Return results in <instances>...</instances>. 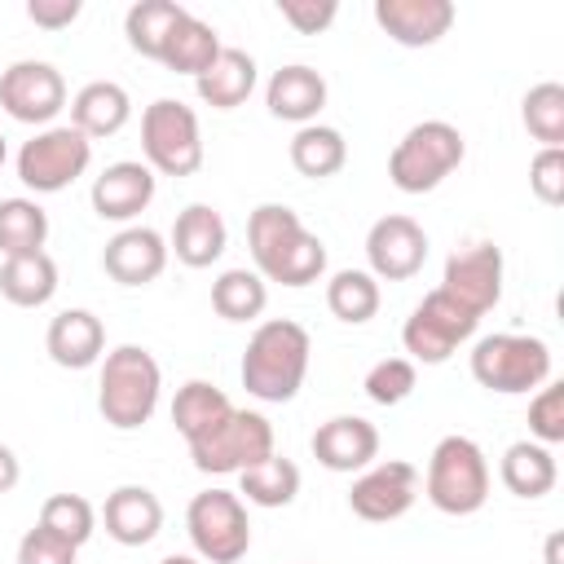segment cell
Segmentation results:
<instances>
[{"mask_svg": "<svg viewBox=\"0 0 564 564\" xmlns=\"http://www.w3.org/2000/svg\"><path fill=\"white\" fill-rule=\"evenodd\" d=\"M247 247L264 282L308 286L326 273V242L308 234L300 212H291L286 203H260L247 216Z\"/></svg>", "mask_w": 564, "mask_h": 564, "instance_id": "obj_1", "label": "cell"}, {"mask_svg": "<svg viewBox=\"0 0 564 564\" xmlns=\"http://www.w3.org/2000/svg\"><path fill=\"white\" fill-rule=\"evenodd\" d=\"M308 352H313V339L300 322L291 317H269L256 326V335L247 339V352H242V388L256 397V401H291L300 388H304V375H308Z\"/></svg>", "mask_w": 564, "mask_h": 564, "instance_id": "obj_2", "label": "cell"}, {"mask_svg": "<svg viewBox=\"0 0 564 564\" xmlns=\"http://www.w3.org/2000/svg\"><path fill=\"white\" fill-rule=\"evenodd\" d=\"M159 388H163V370H159L154 352H145L141 344H119L101 361L97 410L110 427L137 432L141 423H150V414L159 405Z\"/></svg>", "mask_w": 564, "mask_h": 564, "instance_id": "obj_3", "label": "cell"}, {"mask_svg": "<svg viewBox=\"0 0 564 564\" xmlns=\"http://www.w3.org/2000/svg\"><path fill=\"white\" fill-rule=\"evenodd\" d=\"M423 494L436 511L445 516H471L485 507L489 498V463L485 449L471 436H441L432 458H427V476H423Z\"/></svg>", "mask_w": 564, "mask_h": 564, "instance_id": "obj_4", "label": "cell"}, {"mask_svg": "<svg viewBox=\"0 0 564 564\" xmlns=\"http://www.w3.org/2000/svg\"><path fill=\"white\" fill-rule=\"evenodd\" d=\"M467 154V141L454 123L445 119H423L414 123L388 154V176L401 194H427L436 189Z\"/></svg>", "mask_w": 564, "mask_h": 564, "instance_id": "obj_5", "label": "cell"}, {"mask_svg": "<svg viewBox=\"0 0 564 564\" xmlns=\"http://www.w3.org/2000/svg\"><path fill=\"white\" fill-rule=\"evenodd\" d=\"M141 150H145V167L150 172H159V176H194L203 167L198 115L176 97L150 101L145 115H141Z\"/></svg>", "mask_w": 564, "mask_h": 564, "instance_id": "obj_6", "label": "cell"}, {"mask_svg": "<svg viewBox=\"0 0 564 564\" xmlns=\"http://www.w3.org/2000/svg\"><path fill=\"white\" fill-rule=\"evenodd\" d=\"M471 379L489 392H529L551 379V348L538 335H485L471 348Z\"/></svg>", "mask_w": 564, "mask_h": 564, "instance_id": "obj_7", "label": "cell"}, {"mask_svg": "<svg viewBox=\"0 0 564 564\" xmlns=\"http://www.w3.org/2000/svg\"><path fill=\"white\" fill-rule=\"evenodd\" d=\"M273 454V423L256 410H229L212 432L189 441V458L207 476H238Z\"/></svg>", "mask_w": 564, "mask_h": 564, "instance_id": "obj_8", "label": "cell"}, {"mask_svg": "<svg viewBox=\"0 0 564 564\" xmlns=\"http://www.w3.org/2000/svg\"><path fill=\"white\" fill-rule=\"evenodd\" d=\"M185 533L207 564H238L251 546L247 502L229 489H203L185 507Z\"/></svg>", "mask_w": 564, "mask_h": 564, "instance_id": "obj_9", "label": "cell"}, {"mask_svg": "<svg viewBox=\"0 0 564 564\" xmlns=\"http://www.w3.org/2000/svg\"><path fill=\"white\" fill-rule=\"evenodd\" d=\"M88 163H93V141L70 123H53V128H40L31 141H22L18 181L35 194H57L70 181H79Z\"/></svg>", "mask_w": 564, "mask_h": 564, "instance_id": "obj_10", "label": "cell"}, {"mask_svg": "<svg viewBox=\"0 0 564 564\" xmlns=\"http://www.w3.org/2000/svg\"><path fill=\"white\" fill-rule=\"evenodd\" d=\"M476 326H480V317L436 286V291H427V295L414 304V313L405 317L401 344H405L410 361L441 366V361H449V352H454L463 339L476 335Z\"/></svg>", "mask_w": 564, "mask_h": 564, "instance_id": "obj_11", "label": "cell"}, {"mask_svg": "<svg viewBox=\"0 0 564 564\" xmlns=\"http://www.w3.org/2000/svg\"><path fill=\"white\" fill-rule=\"evenodd\" d=\"M66 106V79L53 62H35V57H22L13 66L0 70V110L18 123H48L62 115Z\"/></svg>", "mask_w": 564, "mask_h": 564, "instance_id": "obj_12", "label": "cell"}, {"mask_svg": "<svg viewBox=\"0 0 564 564\" xmlns=\"http://www.w3.org/2000/svg\"><path fill=\"white\" fill-rule=\"evenodd\" d=\"M419 498V467L414 463H401V458H388V463H370L352 489H348V507L352 516L370 520V524H388V520H401Z\"/></svg>", "mask_w": 564, "mask_h": 564, "instance_id": "obj_13", "label": "cell"}, {"mask_svg": "<svg viewBox=\"0 0 564 564\" xmlns=\"http://www.w3.org/2000/svg\"><path fill=\"white\" fill-rule=\"evenodd\" d=\"M366 260H370V278H383V282H405L423 269L427 260V234L414 216H379L366 234Z\"/></svg>", "mask_w": 564, "mask_h": 564, "instance_id": "obj_14", "label": "cell"}, {"mask_svg": "<svg viewBox=\"0 0 564 564\" xmlns=\"http://www.w3.org/2000/svg\"><path fill=\"white\" fill-rule=\"evenodd\" d=\"M441 291L454 295L463 308L485 317L502 300V247L494 242H467L445 260Z\"/></svg>", "mask_w": 564, "mask_h": 564, "instance_id": "obj_15", "label": "cell"}, {"mask_svg": "<svg viewBox=\"0 0 564 564\" xmlns=\"http://www.w3.org/2000/svg\"><path fill=\"white\" fill-rule=\"evenodd\" d=\"M375 22L401 48H427L454 26L449 0H375Z\"/></svg>", "mask_w": 564, "mask_h": 564, "instance_id": "obj_16", "label": "cell"}, {"mask_svg": "<svg viewBox=\"0 0 564 564\" xmlns=\"http://www.w3.org/2000/svg\"><path fill=\"white\" fill-rule=\"evenodd\" d=\"M101 269L119 282V286H145L167 269V242L159 229L150 225H128L119 229L106 251H101Z\"/></svg>", "mask_w": 564, "mask_h": 564, "instance_id": "obj_17", "label": "cell"}, {"mask_svg": "<svg viewBox=\"0 0 564 564\" xmlns=\"http://www.w3.org/2000/svg\"><path fill=\"white\" fill-rule=\"evenodd\" d=\"M379 454V427L361 414H335L313 432V458L326 471H366Z\"/></svg>", "mask_w": 564, "mask_h": 564, "instance_id": "obj_18", "label": "cell"}, {"mask_svg": "<svg viewBox=\"0 0 564 564\" xmlns=\"http://www.w3.org/2000/svg\"><path fill=\"white\" fill-rule=\"evenodd\" d=\"M88 198L101 220H132L154 203V172L137 159H119L93 181Z\"/></svg>", "mask_w": 564, "mask_h": 564, "instance_id": "obj_19", "label": "cell"}, {"mask_svg": "<svg viewBox=\"0 0 564 564\" xmlns=\"http://www.w3.org/2000/svg\"><path fill=\"white\" fill-rule=\"evenodd\" d=\"M101 520H106V533L119 546H145L163 529V502L145 485H119V489L106 494Z\"/></svg>", "mask_w": 564, "mask_h": 564, "instance_id": "obj_20", "label": "cell"}, {"mask_svg": "<svg viewBox=\"0 0 564 564\" xmlns=\"http://www.w3.org/2000/svg\"><path fill=\"white\" fill-rule=\"evenodd\" d=\"M44 348L62 370H88L106 352V326L88 308H62L44 330Z\"/></svg>", "mask_w": 564, "mask_h": 564, "instance_id": "obj_21", "label": "cell"}, {"mask_svg": "<svg viewBox=\"0 0 564 564\" xmlns=\"http://www.w3.org/2000/svg\"><path fill=\"white\" fill-rule=\"evenodd\" d=\"M225 247H229V229H225V216H220L212 203H189V207L176 216L167 251H176L181 264L207 269V264H216V260L225 256Z\"/></svg>", "mask_w": 564, "mask_h": 564, "instance_id": "obj_22", "label": "cell"}, {"mask_svg": "<svg viewBox=\"0 0 564 564\" xmlns=\"http://www.w3.org/2000/svg\"><path fill=\"white\" fill-rule=\"evenodd\" d=\"M264 106L273 119H286V123H313L317 110L326 106V79L313 70V66H282L273 70L269 88H264Z\"/></svg>", "mask_w": 564, "mask_h": 564, "instance_id": "obj_23", "label": "cell"}, {"mask_svg": "<svg viewBox=\"0 0 564 564\" xmlns=\"http://www.w3.org/2000/svg\"><path fill=\"white\" fill-rule=\"evenodd\" d=\"M128 119H132V97L115 79H93L70 97V128H79L88 141L115 137Z\"/></svg>", "mask_w": 564, "mask_h": 564, "instance_id": "obj_24", "label": "cell"}, {"mask_svg": "<svg viewBox=\"0 0 564 564\" xmlns=\"http://www.w3.org/2000/svg\"><path fill=\"white\" fill-rule=\"evenodd\" d=\"M194 88H198V97L212 106V110H234V106H242L247 97H251V88H256V57L247 53V48H220L216 53V62L194 79Z\"/></svg>", "mask_w": 564, "mask_h": 564, "instance_id": "obj_25", "label": "cell"}, {"mask_svg": "<svg viewBox=\"0 0 564 564\" xmlns=\"http://www.w3.org/2000/svg\"><path fill=\"white\" fill-rule=\"evenodd\" d=\"M57 291V264L48 251H26V256H9L0 264V295L18 308H40L48 304Z\"/></svg>", "mask_w": 564, "mask_h": 564, "instance_id": "obj_26", "label": "cell"}, {"mask_svg": "<svg viewBox=\"0 0 564 564\" xmlns=\"http://www.w3.org/2000/svg\"><path fill=\"white\" fill-rule=\"evenodd\" d=\"M498 476H502V485H507L516 498H542V494L555 489L560 467H555V454H551L546 445H538V441H516V445H507V454H502V463H498Z\"/></svg>", "mask_w": 564, "mask_h": 564, "instance_id": "obj_27", "label": "cell"}, {"mask_svg": "<svg viewBox=\"0 0 564 564\" xmlns=\"http://www.w3.org/2000/svg\"><path fill=\"white\" fill-rule=\"evenodd\" d=\"M220 48H225V44H220L216 26L203 22V18H194V13H185V18L172 26V35H167L159 62H163L167 70H176V75H194V79H198V75L216 62Z\"/></svg>", "mask_w": 564, "mask_h": 564, "instance_id": "obj_28", "label": "cell"}, {"mask_svg": "<svg viewBox=\"0 0 564 564\" xmlns=\"http://www.w3.org/2000/svg\"><path fill=\"white\" fill-rule=\"evenodd\" d=\"M348 163V141L330 123H304L291 137V167L308 181H326Z\"/></svg>", "mask_w": 564, "mask_h": 564, "instance_id": "obj_29", "label": "cell"}, {"mask_svg": "<svg viewBox=\"0 0 564 564\" xmlns=\"http://www.w3.org/2000/svg\"><path fill=\"white\" fill-rule=\"evenodd\" d=\"M229 410H234V401H229L216 383H207V379H189V383H181L176 397H172V423H176V432L185 436V445L198 441L203 432H212Z\"/></svg>", "mask_w": 564, "mask_h": 564, "instance_id": "obj_30", "label": "cell"}, {"mask_svg": "<svg viewBox=\"0 0 564 564\" xmlns=\"http://www.w3.org/2000/svg\"><path fill=\"white\" fill-rule=\"evenodd\" d=\"M185 13H189V9L176 4V0H137V4L123 13V35H128V44H132L141 57H154V62H159V53H163L172 26H176Z\"/></svg>", "mask_w": 564, "mask_h": 564, "instance_id": "obj_31", "label": "cell"}, {"mask_svg": "<svg viewBox=\"0 0 564 564\" xmlns=\"http://www.w3.org/2000/svg\"><path fill=\"white\" fill-rule=\"evenodd\" d=\"M238 494L256 507H291L300 494V467L282 454H269L264 463L238 471Z\"/></svg>", "mask_w": 564, "mask_h": 564, "instance_id": "obj_32", "label": "cell"}, {"mask_svg": "<svg viewBox=\"0 0 564 564\" xmlns=\"http://www.w3.org/2000/svg\"><path fill=\"white\" fill-rule=\"evenodd\" d=\"M48 242V212L35 198H0V256L44 251Z\"/></svg>", "mask_w": 564, "mask_h": 564, "instance_id": "obj_33", "label": "cell"}, {"mask_svg": "<svg viewBox=\"0 0 564 564\" xmlns=\"http://www.w3.org/2000/svg\"><path fill=\"white\" fill-rule=\"evenodd\" d=\"M264 304H269V286L256 269H225L212 282V308L225 322H251L264 313Z\"/></svg>", "mask_w": 564, "mask_h": 564, "instance_id": "obj_34", "label": "cell"}, {"mask_svg": "<svg viewBox=\"0 0 564 564\" xmlns=\"http://www.w3.org/2000/svg\"><path fill=\"white\" fill-rule=\"evenodd\" d=\"M326 308L348 326L370 322L379 313V278H370L366 269H339L326 282Z\"/></svg>", "mask_w": 564, "mask_h": 564, "instance_id": "obj_35", "label": "cell"}, {"mask_svg": "<svg viewBox=\"0 0 564 564\" xmlns=\"http://www.w3.org/2000/svg\"><path fill=\"white\" fill-rule=\"evenodd\" d=\"M35 524L79 551V546L93 538V529H97V511H93V502L79 498V494H48Z\"/></svg>", "mask_w": 564, "mask_h": 564, "instance_id": "obj_36", "label": "cell"}, {"mask_svg": "<svg viewBox=\"0 0 564 564\" xmlns=\"http://www.w3.org/2000/svg\"><path fill=\"white\" fill-rule=\"evenodd\" d=\"M520 119H524L533 141L560 145L564 141V84H555V79L533 84L524 93V101H520Z\"/></svg>", "mask_w": 564, "mask_h": 564, "instance_id": "obj_37", "label": "cell"}, {"mask_svg": "<svg viewBox=\"0 0 564 564\" xmlns=\"http://www.w3.org/2000/svg\"><path fill=\"white\" fill-rule=\"evenodd\" d=\"M361 388H366V397L375 405H401L419 388V370H414L410 357H383V361H375L366 370V383Z\"/></svg>", "mask_w": 564, "mask_h": 564, "instance_id": "obj_38", "label": "cell"}, {"mask_svg": "<svg viewBox=\"0 0 564 564\" xmlns=\"http://www.w3.org/2000/svg\"><path fill=\"white\" fill-rule=\"evenodd\" d=\"M529 432L538 445H560L564 441V383H542L529 401Z\"/></svg>", "mask_w": 564, "mask_h": 564, "instance_id": "obj_39", "label": "cell"}, {"mask_svg": "<svg viewBox=\"0 0 564 564\" xmlns=\"http://www.w3.org/2000/svg\"><path fill=\"white\" fill-rule=\"evenodd\" d=\"M529 185L546 207L564 203V150L560 145H542L529 163Z\"/></svg>", "mask_w": 564, "mask_h": 564, "instance_id": "obj_40", "label": "cell"}, {"mask_svg": "<svg viewBox=\"0 0 564 564\" xmlns=\"http://www.w3.org/2000/svg\"><path fill=\"white\" fill-rule=\"evenodd\" d=\"M75 546L70 542H62V538H53L48 529H26L22 533V542H18V564H75Z\"/></svg>", "mask_w": 564, "mask_h": 564, "instance_id": "obj_41", "label": "cell"}, {"mask_svg": "<svg viewBox=\"0 0 564 564\" xmlns=\"http://www.w3.org/2000/svg\"><path fill=\"white\" fill-rule=\"evenodd\" d=\"M278 13H282V22H291L300 35H317V31H326V26L335 22L339 4H335V0H278Z\"/></svg>", "mask_w": 564, "mask_h": 564, "instance_id": "obj_42", "label": "cell"}, {"mask_svg": "<svg viewBox=\"0 0 564 564\" xmlns=\"http://www.w3.org/2000/svg\"><path fill=\"white\" fill-rule=\"evenodd\" d=\"M79 0H26V18L35 22V26H44V31H62V26H70L75 18H79Z\"/></svg>", "mask_w": 564, "mask_h": 564, "instance_id": "obj_43", "label": "cell"}, {"mask_svg": "<svg viewBox=\"0 0 564 564\" xmlns=\"http://www.w3.org/2000/svg\"><path fill=\"white\" fill-rule=\"evenodd\" d=\"M18 476H22V463H18V454L0 441V494H9V489L18 485Z\"/></svg>", "mask_w": 564, "mask_h": 564, "instance_id": "obj_44", "label": "cell"}, {"mask_svg": "<svg viewBox=\"0 0 564 564\" xmlns=\"http://www.w3.org/2000/svg\"><path fill=\"white\" fill-rule=\"evenodd\" d=\"M546 564H560V533H551L546 542Z\"/></svg>", "mask_w": 564, "mask_h": 564, "instance_id": "obj_45", "label": "cell"}, {"mask_svg": "<svg viewBox=\"0 0 564 564\" xmlns=\"http://www.w3.org/2000/svg\"><path fill=\"white\" fill-rule=\"evenodd\" d=\"M159 564H198V560H194V555H163Z\"/></svg>", "mask_w": 564, "mask_h": 564, "instance_id": "obj_46", "label": "cell"}, {"mask_svg": "<svg viewBox=\"0 0 564 564\" xmlns=\"http://www.w3.org/2000/svg\"><path fill=\"white\" fill-rule=\"evenodd\" d=\"M4 159H9V145H4V132H0V167H4Z\"/></svg>", "mask_w": 564, "mask_h": 564, "instance_id": "obj_47", "label": "cell"}]
</instances>
